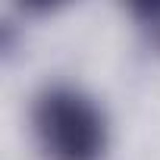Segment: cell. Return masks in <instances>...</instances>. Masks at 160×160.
Instances as JSON below:
<instances>
[{
  "mask_svg": "<svg viewBox=\"0 0 160 160\" xmlns=\"http://www.w3.org/2000/svg\"><path fill=\"white\" fill-rule=\"evenodd\" d=\"M132 16H135L141 35L148 38V44H154L160 50V3H135Z\"/></svg>",
  "mask_w": 160,
  "mask_h": 160,
  "instance_id": "2",
  "label": "cell"
},
{
  "mask_svg": "<svg viewBox=\"0 0 160 160\" xmlns=\"http://www.w3.org/2000/svg\"><path fill=\"white\" fill-rule=\"evenodd\" d=\"M32 135L44 160H101L107 119L98 101L75 85H47L32 101Z\"/></svg>",
  "mask_w": 160,
  "mask_h": 160,
  "instance_id": "1",
  "label": "cell"
}]
</instances>
